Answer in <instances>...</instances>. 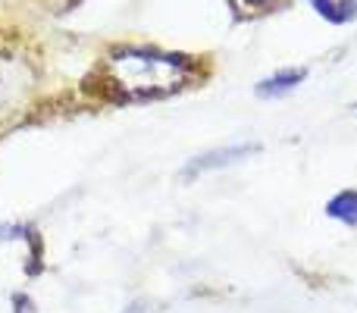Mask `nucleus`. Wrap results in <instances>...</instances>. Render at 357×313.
Segmentation results:
<instances>
[{
	"instance_id": "f257e3e1",
	"label": "nucleus",
	"mask_w": 357,
	"mask_h": 313,
	"mask_svg": "<svg viewBox=\"0 0 357 313\" xmlns=\"http://www.w3.org/2000/svg\"><path fill=\"white\" fill-rule=\"evenodd\" d=\"M107 85L119 94V98H160V94H173L191 82V63L173 54H160V50H142V47H126L107 56L104 63Z\"/></svg>"
},
{
	"instance_id": "f03ea898",
	"label": "nucleus",
	"mask_w": 357,
	"mask_h": 313,
	"mask_svg": "<svg viewBox=\"0 0 357 313\" xmlns=\"http://www.w3.org/2000/svg\"><path fill=\"white\" fill-rule=\"evenodd\" d=\"M35 98V72L16 56H0V123L22 116Z\"/></svg>"
},
{
	"instance_id": "7ed1b4c3",
	"label": "nucleus",
	"mask_w": 357,
	"mask_h": 313,
	"mask_svg": "<svg viewBox=\"0 0 357 313\" xmlns=\"http://www.w3.org/2000/svg\"><path fill=\"white\" fill-rule=\"evenodd\" d=\"M260 151V144H222V148H213V151H204V154L191 157L188 163H185L182 169V178L185 182H191V178H201L207 176V172H216V169H229V166L235 163H245L248 157H254Z\"/></svg>"
},
{
	"instance_id": "20e7f679",
	"label": "nucleus",
	"mask_w": 357,
	"mask_h": 313,
	"mask_svg": "<svg viewBox=\"0 0 357 313\" xmlns=\"http://www.w3.org/2000/svg\"><path fill=\"white\" fill-rule=\"evenodd\" d=\"M304 79H307L304 69H279L270 79L257 82V98H285V94L295 91Z\"/></svg>"
},
{
	"instance_id": "39448f33",
	"label": "nucleus",
	"mask_w": 357,
	"mask_h": 313,
	"mask_svg": "<svg viewBox=\"0 0 357 313\" xmlns=\"http://www.w3.org/2000/svg\"><path fill=\"white\" fill-rule=\"evenodd\" d=\"M326 216L335 222H345V226H357V188H345L335 197H329Z\"/></svg>"
},
{
	"instance_id": "423d86ee",
	"label": "nucleus",
	"mask_w": 357,
	"mask_h": 313,
	"mask_svg": "<svg viewBox=\"0 0 357 313\" xmlns=\"http://www.w3.org/2000/svg\"><path fill=\"white\" fill-rule=\"evenodd\" d=\"M310 6H314L326 22H335V25L351 22L357 16V0H310Z\"/></svg>"
},
{
	"instance_id": "0eeeda50",
	"label": "nucleus",
	"mask_w": 357,
	"mask_h": 313,
	"mask_svg": "<svg viewBox=\"0 0 357 313\" xmlns=\"http://www.w3.org/2000/svg\"><path fill=\"white\" fill-rule=\"evenodd\" d=\"M235 3L241 6V10H251V13H260V10H270V6H276L279 0H235Z\"/></svg>"
},
{
	"instance_id": "6e6552de",
	"label": "nucleus",
	"mask_w": 357,
	"mask_h": 313,
	"mask_svg": "<svg viewBox=\"0 0 357 313\" xmlns=\"http://www.w3.org/2000/svg\"><path fill=\"white\" fill-rule=\"evenodd\" d=\"M123 313H151V304H148V301H132Z\"/></svg>"
},
{
	"instance_id": "1a4fd4ad",
	"label": "nucleus",
	"mask_w": 357,
	"mask_h": 313,
	"mask_svg": "<svg viewBox=\"0 0 357 313\" xmlns=\"http://www.w3.org/2000/svg\"><path fill=\"white\" fill-rule=\"evenodd\" d=\"M54 3H69V0H54Z\"/></svg>"
},
{
	"instance_id": "9d476101",
	"label": "nucleus",
	"mask_w": 357,
	"mask_h": 313,
	"mask_svg": "<svg viewBox=\"0 0 357 313\" xmlns=\"http://www.w3.org/2000/svg\"><path fill=\"white\" fill-rule=\"evenodd\" d=\"M354 110H357V104H354Z\"/></svg>"
}]
</instances>
